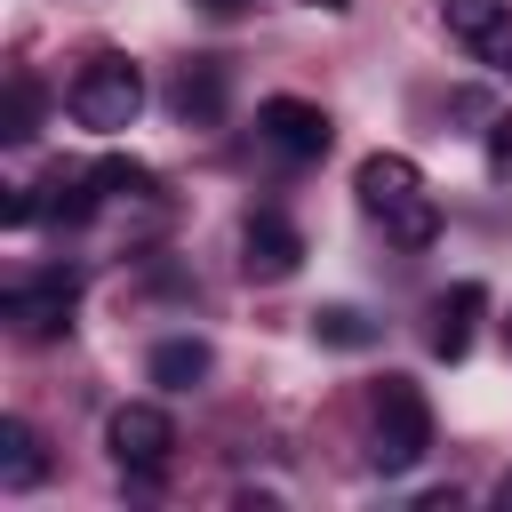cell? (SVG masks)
<instances>
[{"mask_svg":"<svg viewBox=\"0 0 512 512\" xmlns=\"http://www.w3.org/2000/svg\"><path fill=\"white\" fill-rule=\"evenodd\" d=\"M352 192H360V208L384 224L392 248H432V240H440V200L424 192V168H416L408 152H368L360 176H352Z\"/></svg>","mask_w":512,"mask_h":512,"instance_id":"1","label":"cell"},{"mask_svg":"<svg viewBox=\"0 0 512 512\" xmlns=\"http://www.w3.org/2000/svg\"><path fill=\"white\" fill-rule=\"evenodd\" d=\"M432 448V400L416 392V376H384L368 392V464L376 472H416Z\"/></svg>","mask_w":512,"mask_h":512,"instance_id":"2","label":"cell"},{"mask_svg":"<svg viewBox=\"0 0 512 512\" xmlns=\"http://www.w3.org/2000/svg\"><path fill=\"white\" fill-rule=\"evenodd\" d=\"M64 112H72L80 128H96V136H120V128H136V112H144V72H136L120 48H96V56L72 72Z\"/></svg>","mask_w":512,"mask_h":512,"instance_id":"3","label":"cell"},{"mask_svg":"<svg viewBox=\"0 0 512 512\" xmlns=\"http://www.w3.org/2000/svg\"><path fill=\"white\" fill-rule=\"evenodd\" d=\"M104 448H112V464H120V472H136V480H160V472H168V456H176V424H168V408H152V400H128V408H112V424H104Z\"/></svg>","mask_w":512,"mask_h":512,"instance_id":"4","label":"cell"},{"mask_svg":"<svg viewBox=\"0 0 512 512\" xmlns=\"http://www.w3.org/2000/svg\"><path fill=\"white\" fill-rule=\"evenodd\" d=\"M72 304H80V272H40V280H16V288L0 296V320H8L16 336L48 344V336L72 328Z\"/></svg>","mask_w":512,"mask_h":512,"instance_id":"5","label":"cell"},{"mask_svg":"<svg viewBox=\"0 0 512 512\" xmlns=\"http://www.w3.org/2000/svg\"><path fill=\"white\" fill-rule=\"evenodd\" d=\"M440 24L472 64L512 80V0H440Z\"/></svg>","mask_w":512,"mask_h":512,"instance_id":"6","label":"cell"},{"mask_svg":"<svg viewBox=\"0 0 512 512\" xmlns=\"http://www.w3.org/2000/svg\"><path fill=\"white\" fill-rule=\"evenodd\" d=\"M328 112L320 104H304V96H264L256 104V144L264 152H280V160H320L328 152Z\"/></svg>","mask_w":512,"mask_h":512,"instance_id":"7","label":"cell"},{"mask_svg":"<svg viewBox=\"0 0 512 512\" xmlns=\"http://www.w3.org/2000/svg\"><path fill=\"white\" fill-rule=\"evenodd\" d=\"M304 264V232L280 216V208H256L248 224H240V272L248 280H288Z\"/></svg>","mask_w":512,"mask_h":512,"instance_id":"8","label":"cell"},{"mask_svg":"<svg viewBox=\"0 0 512 512\" xmlns=\"http://www.w3.org/2000/svg\"><path fill=\"white\" fill-rule=\"evenodd\" d=\"M480 312H488V288H480V280H456V288L432 304V352H440V360H464Z\"/></svg>","mask_w":512,"mask_h":512,"instance_id":"9","label":"cell"},{"mask_svg":"<svg viewBox=\"0 0 512 512\" xmlns=\"http://www.w3.org/2000/svg\"><path fill=\"white\" fill-rule=\"evenodd\" d=\"M40 480H48V448H40V432H32L24 416H8V424H0V488L24 496V488H40Z\"/></svg>","mask_w":512,"mask_h":512,"instance_id":"10","label":"cell"},{"mask_svg":"<svg viewBox=\"0 0 512 512\" xmlns=\"http://www.w3.org/2000/svg\"><path fill=\"white\" fill-rule=\"evenodd\" d=\"M144 376L168 384V392H192V384L208 376V344H200V336H160L152 360H144Z\"/></svg>","mask_w":512,"mask_h":512,"instance_id":"11","label":"cell"},{"mask_svg":"<svg viewBox=\"0 0 512 512\" xmlns=\"http://www.w3.org/2000/svg\"><path fill=\"white\" fill-rule=\"evenodd\" d=\"M176 112L200 120V128L224 112V64H216V56H192V64L176 72Z\"/></svg>","mask_w":512,"mask_h":512,"instance_id":"12","label":"cell"},{"mask_svg":"<svg viewBox=\"0 0 512 512\" xmlns=\"http://www.w3.org/2000/svg\"><path fill=\"white\" fill-rule=\"evenodd\" d=\"M312 336L336 344V352H368V344H376V320L352 312V304H320V312H312Z\"/></svg>","mask_w":512,"mask_h":512,"instance_id":"13","label":"cell"},{"mask_svg":"<svg viewBox=\"0 0 512 512\" xmlns=\"http://www.w3.org/2000/svg\"><path fill=\"white\" fill-rule=\"evenodd\" d=\"M32 128H40V80H32V72H16V80H8V128H0V136H8V144H24Z\"/></svg>","mask_w":512,"mask_h":512,"instance_id":"14","label":"cell"},{"mask_svg":"<svg viewBox=\"0 0 512 512\" xmlns=\"http://www.w3.org/2000/svg\"><path fill=\"white\" fill-rule=\"evenodd\" d=\"M488 168L512 176V120H496V136H488Z\"/></svg>","mask_w":512,"mask_h":512,"instance_id":"15","label":"cell"},{"mask_svg":"<svg viewBox=\"0 0 512 512\" xmlns=\"http://www.w3.org/2000/svg\"><path fill=\"white\" fill-rule=\"evenodd\" d=\"M200 8H216V16H240V8H256V0H200Z\"/></svg>","mask_w":512,"mask_h":512,"instance_id":"16","label":"cell"},{"mask_svg":"<svg viewBox=\"0 0 512 512\" xmlns=\"http://www.w3.org/2000/svg\"><path fill=\"white\" fill-rule=\"evenodd\" d=\"M312 8H328V16H344V8H352V0H312Z\"/></svg>","mask_w":512,"mask_h":512,"instance_id":"17","label":"cell"},{"mask_svg":"<svg viewBox=\"0 0 512 512\" xmlns=\"http://www.w3.org/2000/svg\"><path fill=\"white\" fill-rule=\"evenodd\" d=\"M496 496H504V504H512V472H504V488H496Z\"/></svg>","mask_w":512,"mask_h":512,"instance_id":"18","label":"cell"},{"mask_svg":"<svg viewBox=\"0 0 512 512\" xmlns=\"http://www.w3.org/2000/svg\"><path fill=\"white\" fill-rule=\"evenodd\" d=\"M504 336H512V320H504Z\"/></svg>","mask_w":512,"mask_h":512,"instance_id":"19","label":"cell"}]
</instances>
